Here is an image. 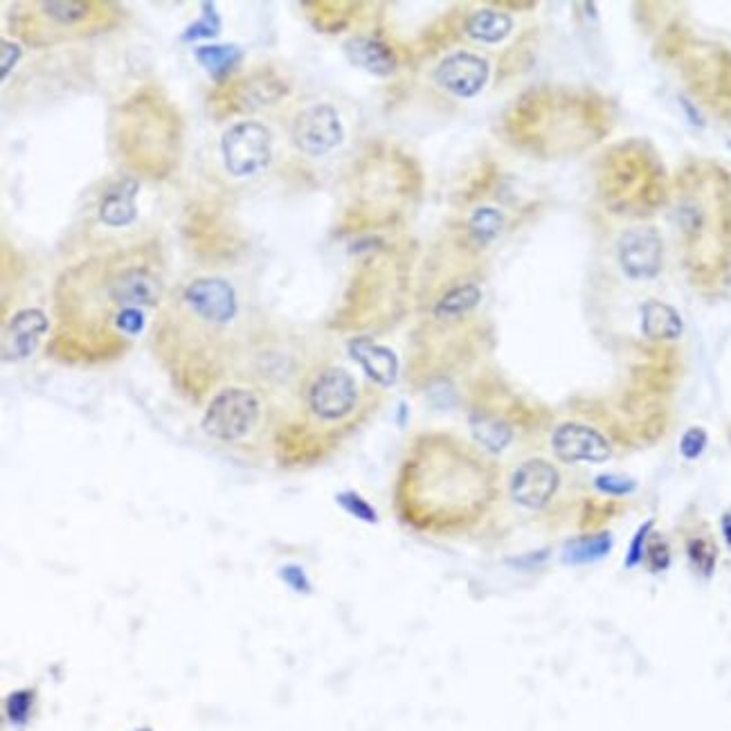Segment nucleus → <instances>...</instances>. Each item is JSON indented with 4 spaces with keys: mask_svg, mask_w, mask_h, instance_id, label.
Returning <instances> with one entry per match:
<instances>
[{
    "mask_svg": "<svg viewBox=\"0 0 731 731\" xmlns=\"http://www.w3.org/2000/svg\"><path fill=\"white\" fill-rule=\"evenodd\" d=\"M404 504L423 527L460 525L486 506L491 477L486 466L450 439H428L406 464Z\"/></svg>",
    "mask_w": 731,
    "mask_h": 731,
    "instance_id": "f257e3e1",
    "label": "nucleus"
},
{
    "mask_svg": "<svg viewBox=\"0 0 731 731\" xmlns=\"http://www.w3.org/2000/svg\"><path fill=\"white\" fill-rule=\"evenodd\" d=\"M259 415V399L250 389L228 387L209 401L203 417V430L218 441H239L252 432Z\"/></svg>",
    "mask_w": 731,
    "mask_h": 731,
    "instance_id": "f03ea898",
    "label": "nucleus"
},
{
    "mask_svg": "<svg viewBox=\"0 0 731 731\" xmlns=\"http://www.w3.org/2000/svg\"><path fill=\"white\" fill-rule=\"evenodd\" d=\"M223 164L237 179L255 176L270 164L272 133L261 122H237L221 138Z\"/></svg>",
    "mask_w": 731,
    "mask_h": 731,
    "instance_id": "7ed1b4c3",
    "label": "nucleus"
},
{
    "mask_svg": "<svg viewBox=\"0 0 731 731\" xmlns=\"http://www.w3.org/2000/svg\"><path fill=\"white\" fill-rule=\"evenodd\" d=\"M724 190H716L711 198L705 196L702 185H694L691 190L682 192L678 207H675V221H678V230L682 233L687 248H700L707 237L722 235L729 228H724Z\"/></svg>",
    "mask_w": 731,
    "mask_h": 731,
    "instance_id": "20e7f679",
    "label": "nucleus"
},
{
    "mask_svg": "<svg viewBox=\"0 0 731 731\" xmlns=\"http://www.w3.org/2000/svg\"><path fill=\"white\" fill-rule=\"evenodd\" d=\"M358 385L343 367H329L318 374L309 389V408L322 421H341L356 410Z\"/></svg>",
    "mask_w": 731,
    "mask_h": 731,
    "instance_id": "39448f33",
    "label": "nucleus"
},
{
    "mask_svg": "<svg viewBox=\"0 0 731 731\" xmlns=\"http://www.w3.org/2000/svg\"><path fill=\"white\" fill-rule=\"evenodd\" d=\"M343 138L345 129L341 116L329 104H313L304 108L293 125V140L298 149L311 158L326 155L343 142Z\"/></svg>",
    "mask_w": 731,
    "mask_h": 731,
    "instance_id": "423d86ee",
    "label": "nucleus"
},
{
    "mask_svg": "<svg viewBox=\"0 0 731 731\" xmlns=\"http://www.w3.org/2000/svg\"><path fill=\"white\" fill-rule=\"evenodd\" d=\"M183 300L198 320L216 326L233 322L239 313V302L233 284L221 277L194 279L185 289Z\"/></svg>",
    "mask_w": 731,
    "mask_h": 731,
    "instance_id": "0eeeda50",
    "label": "nucleus"
},
{
    "mask_svg": "<svg viewBox=\"0 0 731 731\" xmlns=\"http://www.w3.org/2000/svg\"><path fill=\"white\" fill-rule=\"evenodd\" d=\"M551 450L562 464H603L610 460V441L592 426L568 421L553 430Z\"/></svg>",
    "mask_w": 731,
    "mask_h": 731,
    "instance_id": "6e6552de",
    "label": "nucleus"
},
{
    "mask_svg": "<svg viewBox=\"0 0 731 731\" xmlns=\"http://www.w3.org/2000/svg\"><path fill=\"white\" fill-rule=\"evenodd\" d=\"M488 62L473 52H453L434 71V82L450 95L471 99L482 93L488 82Z\"/></svg>",
    "mask_w": 731,
    "mask_h": 731,
    "instance_id": "1a4fd4ad",
    "label": "nucleus"
},
{
    "mask_svg": "<svg viewBox=\"0 0 731 731\" xmlns=\"http://www.w3.org/2000/svg\"><path fill=\"white\" fill-rule=\"evenodd\" d=\"M616 255L631 279H653L662 270L664 244L655 228H633L619 239Z\"/></svg>",
    "mask_w": 731,
    "mask_h": 731,
    "instance_id": "9d476101",
    "label": "nucleus"
},
{
    "mask_svg": "<svg viewBox=\"0 0 731 731\" xmlns=\"http://www.w3.org/2000/svg\"><path fill=\"white\" fill-rule=\"evenodd\" d=\"M560 486L558 469L547 460H527L512 477V497L525 509H545Z\"/></svg>",
    "mask_w": 731,
    "mask_h": 731,
    "instance_id": "9b49d317",
    "label": "nucleus"
},
{
    "mask_svg": "<svg viewBox=\"0 0 731 731\" xmlns=\"http://www.w3.org/2000/svg\"><path fill=\"white\" fill-rule=\"evenodd\" d=\"M158 279L144 268H127L110 281L108 295L120 309H147L158 302ZM118 309V311H120Z\"/></svg>",
    "mask_w": 731,
    "mask_h": 731,
    "instance_id": "f8f14e48",
    "label": "nucleus"
},
{
    "mask_svg": "<svg viewBox=\"0 0 731 731\" xmlns=\"http://www.w3.org/2000/svg\"><path fill=\"white\" fill-rule=\"evenodd\" d=\"M45 331H47V318L43 315V311L39 309L19 311L6 329V343H3L6 358L21 361L32 356Z\"/></svg>",
    "mask_w": 731,
    "mask_h": 731,
    "instance_id": "ddd939ff",
    "label": "nucleus"
},
{
    "mask_svg": "<svg viewBox=\"0 0 731 731\" xmlns=\"http://www.w3.org/2000/svg\"><path fill=\"white\" fill-rule=\"evenodd\" d=\"M345 54L352 66L374 75V77H389L397 73V54L376 36H354L345 43Z\"/></svg>",
    "mask_w": 731,
    "mask_h": 731,
    "instance_id": "4468645a",
    "label": "nucleus"
},
{
    "mask_svg": "<svg viewBox=\"0 0 731 731\" xmlns=\"http://www.w3.org/2000/svg\"><path fill=\"white\" fill-rule=\"evenodd\" d=\"M350 352H352V358L365 369V374L374 383H378L383 387L397 383L399 358L391 350L374 343L372 337H354V341L350 343Z\"/></svg>",
    "mask_w": 731,
    "mask_h": 731,
    "instance_id": "2eb2a0df",
    "label": "nucleus"
},
{
    "mask_svg": "<svg viewBox=\"0 0 731 731\" xmlns=\"http://www.w3.org/2000/svg\"><path fill=\"white\" fill-rule=\"evenodd\" d=\"M138 181L136 179H120L112 183L99 203V218L108 228H125L138 218L136 209V196H138Z\"/></svg>",
    "mask_w": 731,
    "mask_h": 731,
    "instance_id": "dca6fc26",
    "label": "nucleus"
},
{
    "mask_svg": "<svg viewBox=\"0 0 731 731\" xmlns=\"http://www.w3.org/2000/svg\"><path fill=\"white\" fill-rule=\"evenodd\" d=\"M642 331L651 341H675L685 331L680 313L670 304L651 300L642 307Z\"/></svg>",
    "mask_w": 731,
    "mask_h": 731,
    "instance_id": "f3484780",
    "label": "nucleus"
},
{
    "mask_svg": "<svg viewBox=\"0 0 731 731\" xmlns=\"http://www.w3.org/2000/svg\"><path fill=\"white\" fill-rule=\"evenodd\" d=\"M244 56H246L244 50L239 45H235V43H230V45H201V47H194V60L218 84L244 62Z\"/></svg>",
    "mask_w": 731,
    "mask_h": 731,
    "instance_id": "a211bd4d",
    "label": "nucleus"
},
{
    "mask_svg": "<svg viewBox=\"0 0 731 731\" xmlns=\"http://www.w3.org/2000/svg\"><path fill=\"white\" fill-rule=\"evenodd\" d=\"M466 34L480 43H499L514 30V19L497 10H477L466 19Z\"/></svg>",
    "mask_w": 731,
    "mask_h": 731,
    "instance_id": "6ab92c4d",
    "label": "nucleus"
},
{
    "mask_svg": "<svg viewBox=\"0 0 731 731\" xmlns=\"http://www.w3.org/2000/svg\"><path fill=\"white\" fill-rule=\"evenodd\" d=\"M471 432L475 441L486 448L488 453H502V450L514 441V430L512 426L502 421L499 417L486 415V412H475L471 417Z\"/></svg>",
    "mask_w": 731,
    "mask_h": 731,
    "instance_id": "aec40b11",
    "label": "nucleus"
},
{
    "mask_svg": "<svg viewBox=\"0 0 731 731\" xmlns=\"http://www.w3.org/2000/svg\"><path fill=\"white\" fill-rule=\"evenodd\" d=\"M482 300V291L475 284H460L445 291L434 304V315L439 320H455L471 313Z\"/></svg>",
    "mask_w": 731,
    "mask_h": 731,
    "instance_id": "412c9836",
    "label": "nucleus"
},
{
    "mask_svg": "<svg viewBox=\"0 0 731 731\" xmlns=\"http://www.w3.org/2000/svg\"><path fill=\"white\" fill-rule=\"evenodd\" d=\"M612 549V536L599 534V536H585L579 540H572L566 551H562V558L566 562H574V566H588V562H594L603 558Z\"/></svg>",
    "mask_w": 731,
    "mask_h": 731,
    "instance_id": "4be33fe9",
    "label": "nucleus"
},
{
    "mask_svg": "<svg viewBox=\"0 0 731 731\" xmlns=\"http://www.w3.org/2000/svg\"><path fill=\"white\" fill-rule=\"evenodd\" d=\"M504 216L495 207H480L469 218V237L477 246H488L502 230Z\"/></svg>",
    "mask_w": 731,
    "mask_h": 731,
    "instance_id": "5701e85b",
    "label": "nucleus"
},
{
    "mask_svg": "<svg viewBox=\"0 0 731 731\" xmlns=\"http://www.w3.org/2000/svg\"><path fill=\"white\" fill-rule=\"evenodd\" d=\"M687 558L691 562V568L702 574V577H711L716 570V562H718V549L716 545L705 538V536H694L687 542Z\"/></svg>",
    "mask_w": 731,
    "mask_h": 731,
    "instance_id": "b1692460",
    "label": "nucleus"
},
{
    "mask_svg": "<svg viewBox=\"0 0 731 731\" xmlns=\"http://www.w3.org/2000/svg\"><path fill=\"white\" fill-rule=\"evenodd\" d=\"M203 17L192 23L183 34L181 41H198V39H214L221 32V17L214 8V3H203Z\"/></svg>",
    "mask_w": 731,
    "mask_h": 731,
    "instance_id": "393cba45",
    "label": "nucleus"
},
{
    "mask_svg": "<svg viewBox=\"0 0 731 731\" xmlns=\"http://www.w3.org/2000/svg\"><path fill=\"white\" fill-rule=\"evenodd\" d=\"M86 3H43L41 10L45 17L56 21L60 25H77L88 17Z\"/></svg>",
    "mask_w": 731,
    "mask_h": 731,
    "instance_id": "a878e982",
    "label": "nucleus"
},
{
    "mask_svg": "<svg viewBox=\"0 0 731 731\" xmlns=\"http://www.w3.org/2000/svg\"><path fill=\"white\" fill-rule=\"evenodd\" d=\"M337 504H341L343 509H347L352 516H356L358 520H365V523H376L378 520L376 512L372 509V504L365 502L358 493H352V491L341 493V495H337Z\"/></svg>",
    "mask_w": 731,
    "mask_h": 731,
    "instance_id": "bb28decb",
    "label": "nucleus"
},
{
    "mask_svg": "<svg viewBox=\"0 0 731 731\" xmlns=\"http://www.w3.org/2000/svg\"><path fill=\"white\" fill-rule=\"evenodd\" d=\"M707 441H709V437H707V432H705L702 428H691V430H687L685 437H682V441H680V453H682V458L689 460V462L698 460V458L705 453Z\"/></svg>",
    "mask_w": 731,
    "mask_h": 731,
    "instance_id": "cd10ccee",
    "label": "nucleus"
},
{
    "mask_svg": "<svg viewBox=\"0 0 731 731\" xmlns=\"http://www.w3.org/2000/svg\"><path fill=\"white\" fill-rule=\"evenodd\" d=\"M596 488L605 495H628L635 491V480L624 477V475H599L596 477Z\"/></svg>",
    "mask_w": 731,
    "mask_h": 731,
    "instance_id": "c85d7f7f",
    "label": "nucleus"
},
{
    "mask_svg": "<svg viewBox=\"0 0 731 731\" xmlns=\"http://www.w3.org/2000/svg\"><path fill=\"white\" fill-rule=\"evenodd\" d=\"M644 560L648 562L651 572H664L670 566V551L664 540H651L646 545V556Z\"/></svg>",
    "mask_w": 731,
    "mask_h": 731,
    "instance_id": "c756f323",
    "label": "nucleus"
},
{
    "mask_svg": "<svg viewBox=\"0 0 731 731\" xmlns=\"http://www.w3.org/2000/svg\"><path fill=\"white\" fill-rule=\"evenodd\" d=\"M116 326L127 335H138L144 326V311L142 309H120L116 313Z\"/></svg>",
    "mask_w": 731,
    "mask_h": 731,
    "instance_id": "7c9ffc66",
    "label": "nucleus"
},
{
    "mask_svg": "<svg viewBox=\"0 0 731 731\" xmlns=\"http://www.w3.org/2000/svg\"><path fill=\"white\" fill-rule=\"evenodd\" d=\"M651 529H653V523H648V525L639 527V531L635 534V538H633V545H631V549H628V556H626V568H635V566H639V562L644 560Z\"/></svg>",
    "mask_w": 731,
    "mask_h": 731,
    "instance_id": "2f4dec72",
    "label": "nucleus"
},
{
    "mask_svg": "<svg viewBox=\"0 0 731 731\" xmlns=\"http://www.w3.org/2000/svg\"><path fill=\"white\" fill-rule=\"evenodd\" d=\"M30 705H32V694L30 691H17L10 696L8 700V713L14 722H25L28 713H30Z\"/></svg>",
    "mask_w": 731,
    "mask_h": 731,
    "instance_id": "473e14b6",
    "label": "nucleus"
},
{
    "mask_svg": "<svg viewBox=\"0 0 731 731\" xmlns=\"http://www.w3.org/2000/svg\"><path fill=\"white\" fill-rule=\"evenodd\" d=\"M0 45H3V79H8L10 71L21 60V47L17 43H10V41H3Z\"/></svg>",
    "mask_w": 731,
    "mask_h": 731,
    "instance_id": "72a5a7b5",
    "label": "nucleus"
},
{
    "mask_svg": "<svg viewBox=\"0 0 731 731\" xmlns=\"http://www.w3.org/2000/svg\"><path fill=\"white\" fill-rule=\"evenodd\" d=\"M293 574L295 577H291L287 570H284V579L295 588V590H309V583H307V579H304V574H302V570H298V568H293Z\"/></svg>",
    "mask_w": 731,
    "mask_h": 731,
    "instance_id": "f704fd0d",
    "label": "nucleus"
},
{
    "mask_svg": "<svg viewBox=\"0 0 731 731\" xmlns=\"http://www.w3.org/2000/svg\"><path fill=\"white\" fill-rule=\"evenodd\" d=\"M722 536H724L727 545L731 547V509L722 516Z\"/></svg>",
    "mask_w": 731,
    "mask_h": 731,
    "instance_id": "c9c22d12",
    "label": "nucleus"
},
{
    "mask_svg": "<svg viewBox=\"0 0 731 731\" xmlns=\"http://www.w3.org/2000/svg\"><path fill=\"white\" fill-rule=\"evenodd\" d=\"M729 149H731V142H729Z\"/></svg>",
    "mask_w": 731,
    "mask_h": 731,
    "instance_id": "e433bc0d",
    "label": "nucleus"
}]
</instances>
